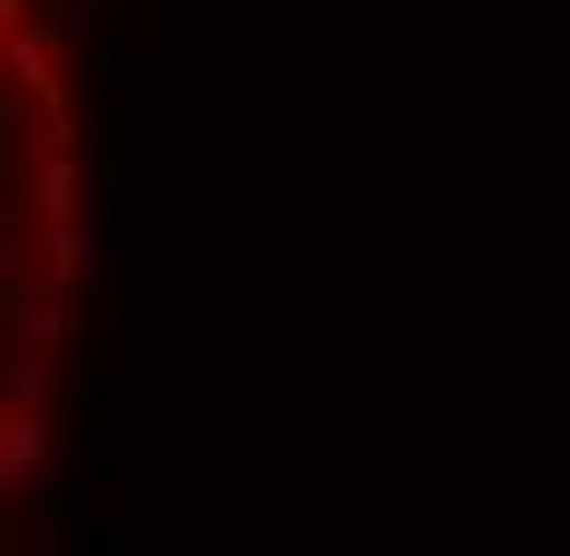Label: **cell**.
<instances>
[{
    "mask_svg": "<svg viewBox=\"0 0 570 556\" xmlns=\"http://www.w3.org/2000/svg\"><path fill=\"white\" fill-rule=\"evenodd\" d=\"M30 208H38V231H75L82 215V172L75 156H30Z\"/></svg>",
    "mask_w": 570,
    "mask_h": 556,
    "instance_id": "cell-3",
    "label": "cell"
},
{
    "mask_svg": "<svg viewBox=\"0 0 570 556\" xmlns=\"http://www.w3.org/2000/svg\"><path fill=\"white\" fill-rule=\"evenodd\" d=\"M8 75L30 105L52 119V111H75V89L60 82V67H52V30H16L8 38Z\"/></svg>",
    "mask_w": 570,
    "mask_h": 556,
    "instance_id": "cell-2",
    "label": "cell"
},
{
    "mask_svg": "<svg viewBox=\"0 0 570 556\" xmlns=\"http://www.w3.org/2000/svg\"><path fill=\"white\" fill-rule=\"evenodd\" d=\"M8 401L22 416H45V401H52V357L45 349H16L8 357Z\"/></svg>",
    "mask_w": 570,
    "mask_h": 556,
    "instance_id": "cell-4",
    "label": "cell"
},
{
    "mask_svg": "<svg viewBox=\"0 0 570 556\" xmlns=\"http://www.w3.org/2000/svg\"><path fill=\"white\" fill-rule=\"evenodd\" d=\"M0 320H8V334L30 320V282H22V260L16 253L0 260Z\"/></svg>",
    "mask_w": 570,
    "mask_h": 556,
    "instance_id": "cell-7",
    "label": "cell"
},
{
    "mask_svg": "<svg viewBox=\"0 0 570 556\" xmlns=\"http://www.w3.org/2000/svg\"><path fill=\"white\" fill-rule=\"evenodd\" d=\"M89 67H97V89H119V52H111V45H97V52H89Z\"/></svg>",
    "mask_w": 570,
    "mask_h": 556,
    "instance_id": "cell-10",
    "label": "cell"
},
{
    "mask_svg": "<svg viewBox=\"0 0 570 556\" xmlns=\"http://www.w3.org/2000/svg\"><path fill=\"white\" fill-rule=\"evenodd\" d=\"M0 30H8V38L30 30V0H0Z\"/></svg>",
    "mask_w": 570,
    "mask_h": 556,
    "instance_id": "cell-11",
    "label": "cell"
},
{
    "mask_svg": "<svg viewBox=\"0 0 570 556\" xmlns=\"http://www.w3.org/2000/svg\"><path fill=\"white\" fill-rule=\"evenodd\" d=\"M67 482H75V460L52 446V423L16 408L0 423V490H67Z\"/></svg>",
    "mask_w": 570,
    "mask_h": 556,
    "instance_id": "cell-1",
    "label": "cell"
},
{
    "mask_svg": "<svg viewBox=\"0 0 570 556\" xmlns=\"http://www.w3.org/2000/svg\"><path fill=\"white\" fill-rule=\"evenodd\" d=\"M0 172L22 178V97H8V105H0Z\"/></svg>",
    "mask_w": 570,
    "mask_h": 556,
    "instance_id": "cell-8",
    "label": "cell"
},
{
    "mask_svg": "<svg viewBox=\"0 0 570 556\" xmlns=\"http://www.w3.org/2000/svg\"><path fill=\"white\" fill-rule=\"evenodd\" d=\"M75 334H82V312H75V304H38V312L8 334V349H52V342H75Z\"/></svg>",
    "mask_w": 570,
    "mask_h": 556,
    "instance_id": "cell-5",
    "label": "cell"
},
{
    "mask_svg": "<svg viewBox=\"0 0 570 556\" xmlns=\"http://www.w3.org/2000/svg\"><path fill=\"white\" fill-rule=\"evenodd\" d=\"M75 142H82L75 111H52V119H45V149H52V156H75Z\"/></svg>",
    "mask_w": 570,
    "mask_h": 556,
    "instance_id": "cell-9",
    "label": "cell"
},
{
    "mask_svg": "<svg viewBox=\"0 0 570 556\" xmlns=\"http://www.w3.org/2000/svg\"><path fill=\"white\" fill-rule=\"evenodd\" d=\"M45 267H52V282H60V304H75V290H82V237L75 231H45Z\"/></svg>",
    "mask_w": 570,
    "mask_h": 556,
    "instance_id": "cell-6",
    "label": "cell"
}]
</instances>
